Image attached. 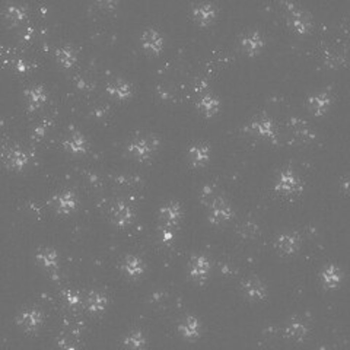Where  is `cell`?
<instances>
[{"label":"cell","instance_id":"cell-19","mask_svg":"<svg viewBox=\"0 0 350 350\" xmlns=\"http://www.w3.org/2000/svg\"><path fill=\"white\" fill-rule=\"evenodd\" d=\"M86 305H88V310H89V311H92V313H100V311L104 310L105 305H106V298L103 296L101 293H91L89 298H88Z\"/></svg>","mask_w":350,"mask_h":350},{"label":"cell","instance_id":"cell-36","mask_svg":"<svg viewBox=\"0 0 350 350\" xmlns=\"http://www.w3.org/2000/svg\"><path fill=\"white\" fill-rule=\"evenodd\" d=\"M16 66H18V70H19V71H25V69H27V66H25V63H24L22 60H19Z\"/></svg>","mask_w":350,"mask_h":350},{"label":"cell","instance_id":"cell-27","mask_svg":"<svg viewBox=\"0 0 350 350\" xmlns=\"http://www.w3.org/2000/svg\"><path fill=\"white\" fill-rule=\"evenodd\" d=\"M199 106H200V109H202L206 115H211V114L216 112V109H217V106H219V103H217V100L213 98L211 95H206V97H203V98L200 100Z\"/></svg>","mask_w":350,"mask_h":350},{"label":"cell","instance_id":"cell-33","mask_svg":"<svg viewBox=\"0 0 350 350\" xmlns=\"http://www.w3.org/2000/svg\"><path fill=\"white\" fill-rule=\"evenodd\" d=\"M202 199L205 202H209V200H214V188L211 185H205L203 190H202Z\"/></svg>","mask_w":350,"mask_h":350},{"label":"cell","instance_id":"cell-9","mask_svg":"<svg viewBox=\"0 0 350 350\" xmlns=\"http://www.w3.org/2000/svg\"><path fill=\"white\" fill-rule=\"evenodd\" d=\"M290 24L292 27L299 33V34H305L310 28V21L307 19V16L299 12V10H293L290 15Z\"/></svg>","mask_w":350,"mask_h":350},{"label":"cell","instance_id":"cell-23","mask_svg":"<svg viewBox=\"0 0 350 350\" xmlns=\"http://www.w3.org/2000/svg\"><path fill=\"white\" fill-rule=\"evenodd\" d=\"M179 214H181V211H179V206L175 205V203H171V205L162 208V210H161V216H162V219L167 220V222L171 223V225H173V223H176V220L179 219Z\"/></svg>","mask_w":350,"mask_h":350},{"label":"cell","instance_id":"cell-29","mask_svg":"<svg viewBox=\"0 0 350 350\" xmlns=\"http://www.w3.org/2000/svg\"><path fill=\"white\" fill-rule=\"evenodd\" d=\"M57 57H59V62H60L65 68H70V66H73L74 60H76V56H74L73 50L69 48V47L60 48L59 53H57Z\"/></svg>","mask_w":350,"mask_h":350},{"label":"cell","instance_id":"cell-25","mask_svg":"<svg viewBox=\"0 0 350 350\" xmlns=\"http://www.w3.org/2000/svg\"><path fill=\"white\" fill-rule=\"evenodd\" d=\"M322 280H324V283H325L327 286L333 287V286H337V284L340 283V280H342V275H340V272H339L336 267L330 266V267H327V269L324 270V273H322Z\"/></svg>","mask_w":350,"mask_h":350},{"label":"cell","instance_id":"cell-17","mask_svg":"<svg viewBox=\"0 0 350 350\" xmlns=\"http://www.w3.org/2000/svg\"><path fill=\"white\" fill-rule=\"evenodd\" d=\"M190 158L194 165H202L209 159V149L206 146H194L190 149Z\"/></svg>","mask_w":350,"mask_h":350},{"label":"cell","instance_id":"cell-1","mask_svg":"<svg viewBox=\"0 0 350 350\" xmlns=\"http://www.w3.org/2000/svg\"><path fill=\"white\" fill-rule=\"evenodd\" d=\"M155 147H156V140L147 138V139H139L133 141L129 146V152L139 159H144L155 150Z\"/></svg>","mask_w":350,"mask_h":350},{"label":"cell","instance_id":"cell-5","mask_svg":"<svg viewBox=\"0 0 350 350\" xmlns=\"http://www.w3.org/2000/svg\"><path fill=\"white\" fill-rule=\"evenodd\" d=\"M141 41H143V47L147 51L159 53L162 50V38H161V35L158 34L156 31H146L143 34Z\"/></svg>","mask_w":350,"mask_h":350},{"label":"cell","instance_id":"cell-30","mask_svg":"<svg viewBox=\"0 0 350 350\" xmlns=\"http://www.w3.org/2000/svg\"><path fill=\"white\" fill-rule=\"evenodd\" d=\"M7 18L12 22H21L25 18V9H22L19 6H12L7 9Z\"/></svg>","mask_w":350,"mask_h":350},{"label":"cell","instance_id":"cell-13","mask_svg":"<svg viewBox=\"0 0 350 350\" xmlns=\"http://www.w3.org/2000/svg\"><path fill=\"white\" fill-rule=\"evenodd\" d=\"M278 245H279V248L283 252L292 254V252L296 251V248H298V245H299V241H298L296 235L286 234V235H281V237H280L279 241H278Z\"/></svg>","mask_w":350,"mask_h":350},{"label":"cell","instance_id":"cell-2","mask_svg":"<svg viewBox=\"0 0 350 350\" xmlns=\"http://www.w3.org/2000/svg\"><path fill=\"white\" fill-rule=\"evenodd\" d=\"M232 216V210L231 208L222 202V200H216L213 202L211 205V211H210V222L211 223H220V222H225L228 219H231Z\"/></svg>","mask_w":350,"mask_h":350},{"label":"cell","instance_id":"cell-20","mask_svg":"<svg viewBox=\"0 0 350 350\" xmlns=\"http://www.w3.org/2000/svg\"><path fill=\"white\" fill-rule=\"evenodd\" d=\"M124 270L129 276H140L143 273V263L136 257H129L124 263Z\"/></svg>","mask_w":350,"mask_h":350},{"label":"cell","instance_id":"cell-18","mask_svg":"<svg viewBox=\"0 0 350 350\" xmlns=\"http://www.w3.org/2000/svg\"><path fill=\"white\" fill-rule=\"evenodd\" d=\"M27 97H28V104H30V108L34 109V108H38L39 105L42 104L45 101V92L42 88H33L27 92Z\"/></svg>","mask_w":350,"mask_h":350},{"label":"cell","instance_id":"cell-10","mask_svg":"<svg viewBox=\"0 0 350 350\" xmlns=\"http://www.w3.org/2000/svg\"><path fill=\"white\" fill-rule=\"evenodd\" d=\"M246 296H249L251 299H261L266 295L264 286L258 281V280H249L245 283L244 287Z\"/></svg>","mask_w":350,"mask_h":350},{"label":"cell","instance_id":"cell-12","mask_svg":"<svg viewBox=\"0 0 350 350\" xmlns=\"http://www.w3.org/2000/svg\"><path fill=\"white\" fill-rule=\"evenodd\" d=\"M106 91H108V94L111 95V97H115V98H118V100H123V98H127L129 95H130V86L127 85V83H124V82H114V83H111V85H108V88H106Z\"/></svg>","mask_w":350,"mask_h":350},{"label":"cell","instance_id":"cell-7","mask_svg":"<svg viewBox=\"0 0 350 350\" xmlns=\"http://www.w3.org/2000/svg\"><path fill=\"white\" fill-rule=\"evenodd\" d=\"M298 187V179L296 176L292 174V173H283L280 174L279 181H278V185L276 188L280 191H286V193H290V191H295Z\"/></svg>","mask_w":350,"mask_h":350},{"label":"cell","instance_id":"cell-35","mask_svg":"<svg viewBox=\"0 0 350 350\" xmlns=\"http://www.w3.org/2000/svg\"><path fill=\"white\" fill-rule=\"evenodd\" d=\"M173 232H170V231H164V241L165 243H168V241H171L173 240Z\"/></svg>","mask_w":350,"mask_h":350},{"label":"cell","instance_id":"cell-32","mask_svg":"<svg viewBox=\"0 0 350 350\" xmlns=\"http://www.w3.org/2000/svg\"><path fill=\"white\" fill-rule=\"evenodd\" d=\"M65 299H66V302H68L69 305H71V307H76V305L80 304V296H79L76 292H70V290H68V292L65 293Z\"/></svg>","mask_w":350,"mask_h":350},{"label":"cell","instance_id":"cell-28","mask_svg":"<svg viewBox=\"0 0 350 350\" xmlns=\"http://www.w3.org/2000/svg\"><path fill=\"white\" fill-rule=\"evenodd\" d=\"M66 146H68V149L71 150L73 153H80V152L85 150L86 141H85V139H83L80 135H73V136L66 141Z\"/></svg>","mask_w":350,"mask_h":350},{"label":"cell","instance_id":"cell-31","mask_svg":"<svg viewBox=\"0 0 350 350\" xmlns=\"http://www.w3.org/2000/svg\"><path fill=\"white\" fill-rule=\"evenodd\" d=\"M127 346H130V348H141L143 345H144V339H143V334L141 333H133V334H130L127 339H126V342H124Z\"/></svg>","mask_w":350,"mask_h":350},{"label":"cell","instance_id":"cell-4","mask_svg":"<svg viewBox=\"0 0 350 350\" xmlns=\"http://www.w3.org/2000/svg\"><path fill=\"white\" fill-rule=\"evenodd\" d=\"M112 219L114 222L118 225V226H124V225H129L133 219V211L132 209L124 205V203H120L117 205L114 210H112Z\"/></svg>","mask_w":350,"mask_h":350},{"label":"cell","instance_id":"cell-34","mask_svg":"<svg viewBox=\"0 0 350 350\" xmlns=\"http://www.w3.org/2000/svg\"><path fill=\"white\" fill-rule=\"evenodd\" d=\"M47 123H44V124H41V126H38L36 129L34 130V138H36V139H39V138H42L44 135H45V132H47Z\"/></svg>","mask_w":350,"mask_h":350},{"label":"cell","instance_id":"cell-26","mask_svg":"<svg viewBox=\"0 0 350 350\" xmlns=\"http://www.w3.org/2000/svg\"><path fill=\"white\" fill-rule=\"evenodd\" d=\"M76 200L71 193H65L60 197H57V209L60 211H70L74 209Z\"/></svg>","mask_w":350,"mask_h":350},{"label":"cell","instance_id":"cell-16","mask_svg":"<svg viewBox=\"0 0 350 350\" xmlns=\"http://www.w3.org/2000/svg\"><path fill=\"white\" fill-rule=\"evenodd\" d=\"M28 162V156L27 153H24L22 150H12L9 153V158H7V164L10 168H15V170H21L27 165Z\"/></svg>","mask_w":350,"mask_h":350},{"label":"cell","instance_id":"cell-22","mask_svg":"<svg viewBox=\"0 0 350 350\" xmlns=\"http://www.w3.org/2000/svg\"><path fill=\"white\" fill-rule=\"evenodd\" d=\"M287 336L293 340H302L307 336V327L305 324L299 321H293L287 325Z\"/></svg>","mask_w":350,"mask_h":350},{"label":"cell","instance_id":"cell-15","mask_svg":"<svg viewBox=\"0 0 350 350\" xmlns=\"http://www.w3.org/2000/svg\"><path fill=\"white\" fill-rule=\"evenodd\" d=\"M252 129L255 133H258L264 138H272V139L275 138V129H273V124L270 120H266V118L258 120L252 124Z\"/></svg>","mask_w":350,"mask_h":350},{"label":"cell","instance_id":"cell-8","mask_svg":"<svg viewBox=\"0 0 350 350\" xmlns=\"http://www.w3.org/2000/svg\"><path fill=\"white\" fill-rule=\"evenodd\" d=\"M179 331L185 339H194L199 336V321L193 316L187 318L184 322L179 325Z\"/></svg>","mask_w":350,"mask_h":350},{"label":"cell","instance_id":"cell-11","mask_svg":"<svg viewBox=\"0 0 350 350\" xmlns=\"http://www.w3.org/2000/svg\"><path fill=\"white\" fill-rule=\"evenodd\" d=\"M41 322V315L38 311H27L19 316V324L27 330H34Z\"/></svg>","mask_w":350,"mask_h":350},{"label":"cell","instance_id":"cell-24","mask_svg":"<svg viewBox=\"0 0 350 350\" xmlns=\"http://www.w3.org/2000/svg\"><path fill=\"white\" fill-rule=\"evenodd\" d=\"M194 16H196V19H197L199 22H202L203 25H206V24L211 22V19L214 18V9H213L211 6H208V4L200 6V7H197V9L194 10Z\"/></svg>","mask_w":350,"mask_h":350},{"label":"cell","instance_id":"cell-3","mask_svg":"<svg viewBox=\"0 0 350 350\" xmlns=\"http://www.w3.org/2000/svg\"><path fill=\"white\" fill-rule=\"evenodd\" d=\"M209 261L206 257H196L191 263V270H190V275L191 278L196 280H203L206 278L208 272H209Z\"/></svg>","mask_w":350,"mask_h":350},{"label":"cell","instance_id":"cell-6","mask_svg":"<svg viewBox=\"0 0 350 350\" xmlns=\"http://www.w3.org/2000/svg\"><path fill=\"white\" fill-rule=\"evenodd\" d=\"M330 103H331V100H330V97H328L327 94L315 95V97H311V98H310V108H311V111H313L314 114L319 115V114H322V112L327 111Z\"/></svg>","mask_w":350,"mask_h":350},{"label":"cell","instance_id":"cell-21","mask_svg":"<svg viewBox=\"0 0 350 350\" xmlns=\"http://www.w3.org/2000/svg\"><path fill=\"white\" fill-rule=\"evenodd\" d=\"M38 261L45 269H54L57 266V254L53 249H44L38 254Z\"/></svg>","mask_w":350,"mask_h":350},{"label":"cell","instance_id":"cell-14","mask_svg":"<svg viewBox=\"0 0 350 350\" xmlns=\"http://www.w3.org/2000/svg\"><path fill=\"white\" fill-rule=\"evenodd\" d=\"M243 47L246 53L249 54H255L260 51V48L263 47V39L258 34H251L243 39Z\"/></svg>","mask_w":350,"mask_h":350}]
</instances>
